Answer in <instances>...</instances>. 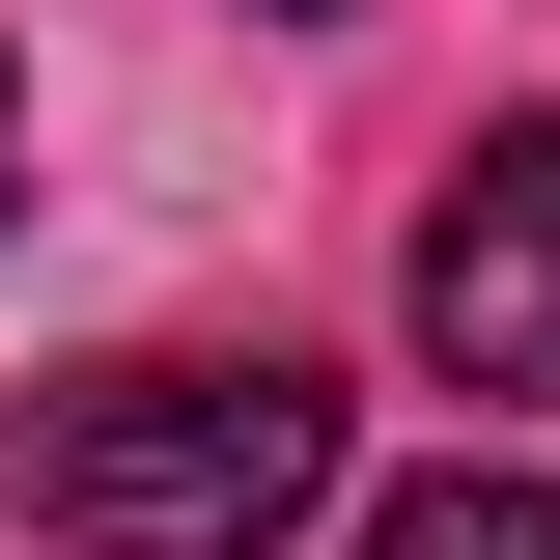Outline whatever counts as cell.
I'll list each match as a JSON object with an SVG mask.
<instances>
[{
    "label": "cell",
    "mask_w": 560,
    "mask_h": 560,
    "mask_svg": "<svg viewBox=\"0 0 560 560\" xmlns=\"http://www.w3.org/2000/svg\"><path fill=\"white\" fill-rule=\"evenodd\" d=\"M337 504V393L308 364H84V393H28V533L84 560H280Z\"/></svg>",
    "instance_id": "cell-1"
},
{
    "label": "cell",
    "mask_w": 560,
    "mask_h": 560,
    "mask_svg": "<svg viewBox=\"0 0 560 560\" xmlns=\"http://www.w3.org/2000/svg\"><path fill=\"white\" fill-rule=\"evenodd\" d=\"M393 308H420V364H448V393H504V420L560 393V113H504L477 168L420 197V253H393Z\"/></svg>",
    "instance_id": "cell-2"
},
{
    "label": "cell",
    "mask_w": 560,
    "mask_h": 560,
    "mask_svg": "<svg viewBox=\"0 0 560 560\" xmlns=\"http://www.w3.org/2000/svg\"><path fill=\"white\" fill-rule=\"evenodd\" d=\"M364 560H560V477H393Z\"/></svg>",
    "instance_id": "cell-3"
},
{
    "label": "cell",
    "mask_w": 560,
    "mask_h": 560,
    "mask_svg": "<svg viewBox=\"0 0 560 560\" xmlns=\"http://www.w3.org/2000/svg\"><path fill=\"white\" fill-rule=\"evenodd\" d=\"M280 28H337V0H280Z\"/></svg>",
    "instance_id": "cell-4"
},
{
    "label": "cell",
    "mask_w": 560,
    "mask_h": 560,
    "mask_svg": "<svg viewBox=\"0 0 560 560\" xmlns=\"http://www.w3.org/2000/svg\"><path fill=\"white\" fill-rule=\"evenodd\" d=\"M0 140H28V113H0Z\"/></svg>",
    "instance_id": "cell-5"
}]
</instances>
